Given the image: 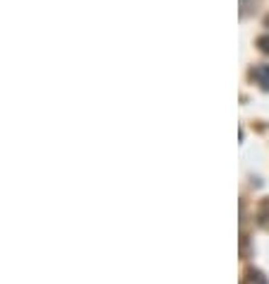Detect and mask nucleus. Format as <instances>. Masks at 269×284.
<instances>
[{
	"label": "nucleus",
	"instance_id": "obj_4",
	"mask_svg": "<svg viewBox=\"0 0 269 284\" xmlns=\"http://www.w3.org/2000/svg\"><path fill=\"white\" fill-rule=\"evenodd\" d=\"M267 27H269V17H267Z\"/></svg>",
	"mask_w": 269,
	"mask_h": 284
},
{
	"label": "nucleus",
	"instance_id": "obj_2",
	"mask_svg": "<svg viewBox=\"0 0 269 284\" xmlns=\"http://www.w3.org/2000/svg\"><path fill=\"white\" fill-rule=\"evenodd\" d=\"M250 284H267V279L262 272H250Z\"/></svg>",
	"mask_w": 269,
	"mask_h": 284
},
{
	"label": "nucleus",
	"instance_id": "obj_3",
	"mask_svg": "<svg viewBox=\"0 0 269 284\" xmlns=\"http://www.w3.org/2000/svg\"><path fill=\"white\" fill-rule=\"evenodd\" d=\"M259 48H262L264 53H269V36H262V39H259Z\"/></svg>",
	"mask_w": 269,
	"mask_h": 284
},
{
	"label": "nucleus",
	"instance_id": "obj_1",
	"mask_svg": "<svg viewBox=\"0 0 269 284\" xmlns=\"http://www.w3.org/2000/svg\"><path fill=\"white\" fill-rule=\"evenodd\" d=\"M255 80H257L259 85L264 89H269V65H259V67H255Z\"/></svg>",
	"mask_w": 269,
	"mask_h": 284
}]
</instances>
